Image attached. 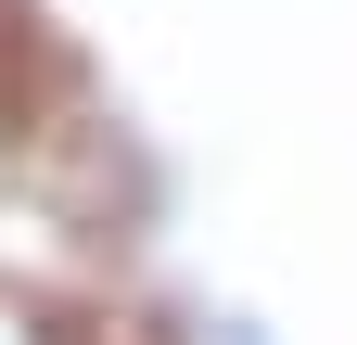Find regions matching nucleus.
Wrapping results in <instances>:
<instances>
[{"instance_id": "obj_1", "label": "nucleus", "mask_w": 357, "mask_h": 345, "mask_svg": "<svg viewBox=\"0 0 357 345\" xmlns=\"http://www.w3.org/2000/svg\"><path fill=\"white\" fill-rule=\"evenodd\" d=\"M0 166H13V103H0Z\"/></svg>"}]
</instances>
